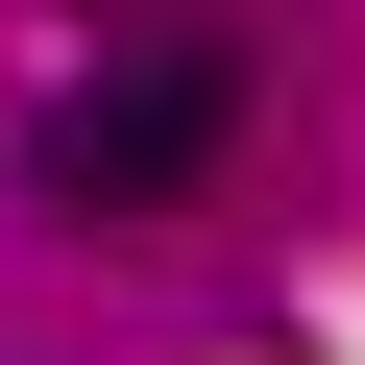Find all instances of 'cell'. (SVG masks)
Segmentation results:
<instances>
[{
	"label": "cell",
	"mask_w": 365,
	"mask_h": 365,
	"mask_svg": "<svg viewBox=\"0 0 365 365\" xmlns=\"http://www.w3.org/2000/svg\"><path fill=\"white\" fill-rule=\"evenodd\" d=\"M220 146H244V49H146V73H98V98L25 122V195L49 220H146V195H195Z\"/></svg>",
	"instance_id": "1"
}]
</instances>
